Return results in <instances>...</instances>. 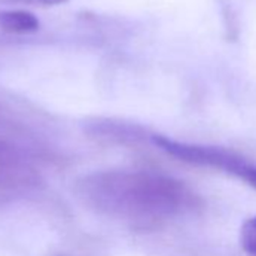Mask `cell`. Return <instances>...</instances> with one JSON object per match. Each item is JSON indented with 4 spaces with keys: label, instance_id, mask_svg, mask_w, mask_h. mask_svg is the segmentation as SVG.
Wrapping results in <instances>:
<instances>
[{
    "label": "cell",
    "instance_id": "277c9868",
    "mask_svg": "<svg viewBox=\"0 0 256 256\" xmlns=\"http://www.w3.org/2000/svg\"><path fill=\"white\" fill-rule=\"evenodd\" d=\"M240 244L248 256H256V216L248 217L241 224Z\"/></svg>",
    "mask_w": 256,
    "mask_h": 256
},
{
    "label": "cell",
    "instance_id": "5b68a950",
    "mask_svg": "<svg viewBox=\"0 0 256 256\" xmlns=\"http://www.w3.org/2000/svg\"><path fill=\"white\" fill-rule=\"evenodd\" d=\"M68 0H0V4L5 5H23V6H42V8H48V6H58V5H64Z\"/></svg>",
    "mask_w": 256,
    "mask_h": 256
},
{
    "label": "cell",
    "instance_id": "3957f363",
    "mask_svg": "<svg viewBox=\"0 0 256 256\" xmlns=\"http://www.w3.org/2000/svg\"><path fill=\"white\" fill-rule=\"evenodd\" d=\"M0 29L8 34H32L40 29V20L29 11H0Z\"/></svg>",
    "mask_w": 256,
    "mask_h": 256
},
{
    "label": "cell",
    "instance_id": "6da1fadb",
    "mask_svg": "<svg viewBox=\"0 0 256 256\" xmlns=\"http://www.w3.org/2000/svg\"><path fill=\"white\" fill-rule=\"evenodd\" d=\"M77 193L100 214L140 228L163 224L199 206V198L184 182L154 172L92 174L78 181Z\"/></svg>",
    "mask_w": 256,
    "mask_h": 256
},
{
    "label": "cell",
    "instance_id": "7a4b0ae2",
    "mask_svg": "<svg viewBox=\"0 0 256 256\" xmlns=\"http://www.w3.org/2000/svg\"><path fill=\"white\" fill-rule=\"evenodd\" d=\"M152 142L157 145V148L184 163L217 169L241 180L256 190V164L229 150L208 145L184 144L157 134L152 136Z\"/></svg>",
    "mask_w": 256,
    "mask_h": 256
}]
</instances>
